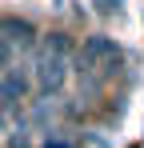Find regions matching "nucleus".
<instances>
[{
    "mask_svg": "<svg viewBox=\"0 0 144 148\" xmlns=\"http://www.w3.org/2000/svg\"><path fill=\"white\" fill-rule=\"evenodd\" d=\"M4 128H8V112L0 108V132H4Z\"/></svg>",
    "mask_w": 144,
    "mask_h": 148,
    "instance_id": "nucleus-5",
    "label": "nucleus"
},
{
    "mask_svg": "<svg viewBox=\"0 0 144 148\" xmlns=\"http://www.w3.org/2000/svg\"><path fill=\"white\" fill-rule=\"evenodd\" d=\"M80 140L68 136V128H48V136L40 140V148H76Z\"/></svg>",
    "mask_w": 144,
    "mask_h": 148,
    "instance_id": "nucleus-3",
    "label": "nucleus"
},
{
    "mask_svg": "<svg viewBox=\"0 0 144 148\" xmlns=\"http://www.w3.org/2000/svg\"><path fill=\"white\" fill-rule=\"evenodd\" d=\"M68 68L72 60L68 56H56V52H44L36 44V52L28 56V72H32V84L44 92V96H60L68 88Z\"/></svg>",
    "mask_w": 144,
    "mask_h": 148,
    "instance_id": "nucleus-1",
    "label": "nucleus"
},
{
    "mask_svg": "<svg viewBox=\"0 0 144 148\" xmlns=\"http://www.w3.org/2000/svg\"><path fill=\"white\" fill-rule=\"evenodd\" d=\"M120 4H124V0H96V12L112 16V12H120Z\"/></svg>",
    "mask_w": 144,
    "mask_h": 148,
    "instance_id": "nucleus-4",
    "label": "nucleus"
},
{
    "mask_svg": "<svg viewBox=\"0 0 144 148\" xmlns=\"http://www.w3.org/2000/svg\"><path fill=\"white\" fill-rule=\"evenodd\" d=\"M44 52H56V56H68L72 60V52H76V44H72V36L68 32H44L40 40H36Z\"/></svg>",
    "mask_w": 144,
    "mask_h": 148,
    "instance_id": "nucleus-2",
    "label": "nucleus"
},
{
    "mask_svg": "<svg viewBox=\"0 0 144 148\" xmlns=\"http://www.w3.org/2000/svg\"><path fill=\"white\" fill-rule=\"evenodd\" d=\"M132 148H140V144H132Z\"/></svg>",
    "mask_w": 144,
    "mask_h": 148,
    "instance_id": "nucleus-6",
    "label": "nucleus"
}]
</instances>
